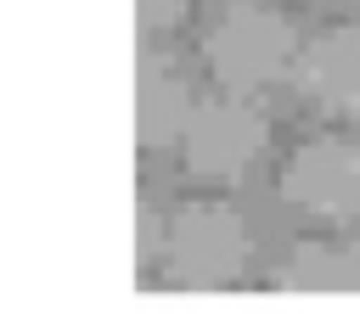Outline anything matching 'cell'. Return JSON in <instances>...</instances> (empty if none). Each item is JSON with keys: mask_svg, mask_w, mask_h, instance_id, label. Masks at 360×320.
I'll return each mask as SVG.
<instances>
[{"mask_svg": "<svg viewBox=\"0 0 360 320\" xmlns=\"http://www.w3.org/2000/svg\"><path fill=\"white\" fill-rule=\"evenodd\" d=\"M202 56H208V73L225 84V90H264V84H276L287 67H292V56H298V45H292V28H287V17L276 11V6H264V0H236V6H225L219 17H214V28H208V39H202Z\"/></svg>", "mask_w": 360, "mask_h": 320, "instance_id": "obj_1", "label": "cell"}, {"mask_svg": "<svg viewBox=\"0 0 360 320\" xmlns=\"http://www.w3.org/2000/svg\"><path fill=\"white\" fill-rule=\"evenodd\" d=\"M248 264V225L225 202H186L163 225V269L180 286H225Z\"/></svg>", "mask_w": 360, "mask_h": 320, "instance_id": "obj_2", "label": "cell"}, {"mask_svg": "<svg viewBox=\"0 0 360 320\" xmlns=\"http://www.w3.org/2000/svg\"><path fill=\"white\" fill-rule=\"evenodd\" d=\"M264 118L259 107H248L242 90L231 95H208L191 107L186 129H180V152H186V168L202 174V180H236L259 152H264Z\"/></svg>", "mask_w": 360, "mask_h": 320, "instance_id": "obj_3", "label": "cell"}, {"mask_svg": "<svg viewBox=\"0 0 360 320\" xmlns=\"http://www.w3.org/2000/svg\"><path fill=\"white\" fill-rule=\"evenodd\" d=\"M281 196L309 219H354L360 213V146L338 135L304 140L281 168Z\"/></svg>", "mask_w": 360, "mask_h": 320, "instance_id": "obj_4", "label": "cell"}, {"mask_svg": "<svg viewBox=\"0 0 360 320\" xmlns=\"http://www.w3.org/2000/svg\"><path fill=\"white\" fill-rule=\"evenodd\" d=\"M292 84L315 112L360 118V28H321L292 56Z\"/></svg>", "mask_w": 360, "mask_h": 320, "instance_id": "obj_5", "label": "cell"}, {"mask_svg": "<svg viewBox=\"0 0 360 320\" xmlns=\"http://www.w3.org/2000/svg\"><path fill=\"white\" fill-rule=\"evenodd\" d=\"M191 90L169 56H141L135 67V140L152 146H180V129L191 118Z\"/></svg>", "mask_w": 360, "mask_h": 320, "instance_id": "obj_6", "label": "cell"}, {"mask_svg": "<svg viewBox=\"0 0 360 320\" xmlns=\"http://www.w3.org/2000/svg\"><path fill=\"white\" fill-rule=\"evenodd\" d=\"M281 286L292 292H360V253L338 241H304L281 264Z\"/></svg>", "mask_w": 360, "mask_h": 320, "instance_id": "obj_7", "label": "cell"}, {"mask_svg": "<svg viewBox=\"0 0 360 320\" xmlns=\"http://www.w3.org/2000/svg\"><path fill=\"white\" fill-rule=\"evenodd\" d=\"M180 17H186V0H135V22H141L146 34L180 28Z\"/></svg>", "mask_w": 360, "mask_h": 320, "instance_id": "obj_8", "label": "cell"}, {"mask_svg": "<svg viewBox=\"0 0 360 320\" xmlns=\"http://www.w3.org/2000/svg\"><path fill=\"white\" fill-rule=\"evenodd\" d=\"M354 6H360V0H354Z\"/></svg>", "mask_w": 360, "mask_h": 320, "instance_id": "obj_9", "label": "cell"}]
</instances>
